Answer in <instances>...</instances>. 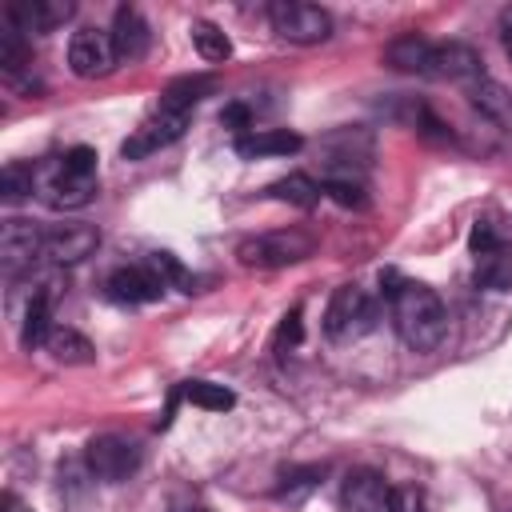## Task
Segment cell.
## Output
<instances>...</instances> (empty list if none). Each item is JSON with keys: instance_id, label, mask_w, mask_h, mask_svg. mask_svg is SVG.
<instances>
[{"instance_id": "6da1fadb", "label": "cell", "mask_w": 512, "mask_h": 512, "mask_svg": "<svg viewBox=\"0 0 512 512\" xmlns=\"http://www.w3.org/2000/svg\"><path fill=\"white\" fill-rule=\"evenodd\" d=\"M384 296H388V308H392V320H396V332L400 340L412 348V352H432L444 332H448V312H444V300L420 284V280H400L396 272H384L380 276Z\"/></svg>"}, {"instance_id": "7a4b0ae2", "label": "cell", "mask_w": 512, "mask_h": 512, "mask_svg": "<svg viewBox=\"0 0 512 512\" xmlns=\"http://www.w3.org/2000/svg\"><path fill=\"white\" fill-rule=\"evenodd\" d=\"M96 184H100L96 152L88 144H76L64 156H48L36 164V196L56 212H72V208L92 204Z\"/></svg>"}, {"instance_id": "3957f363", "label": "cell", "mask_w": 512, "mask_h": 512, "mask_svg": "<svg viewBox=\"0 0 512 512\" xmlns=\"http://www.w3.org/2000/svg\"><path fill=\"white\" fill-rule=\"evenodd\" d=\"M376 320H380L376 300L360 284H340L324 308V336L336 344H348V340L368 336L376 328Z\"/></svg>"}, {"instance_id": "277c9868", "label": "cell", "mask_w": 512, "mask_h": 512, "mask_svg": "<svg viewBox=\"0 0 512 512\" xmlns=\"http://www.w3.org/2000/svg\"><path fill=\"white\" fill-rule=\"evenodd\" d=\"M312 236L300 228H284V232H264V236H248L236 244V260L244 268H284L296 264L304 256H312Z\"/></svg>"}, {"instance_id": "5b68a950", "label": "cell", "mask_w": 512, "mask_h": 512, "mask_svg": "<svg viewBox=\"0 0 512 512\" xmlns=\"http://www.w3.org/2000/svg\"><path fill=\"white\" fill-rule=\"evenodd\" d=\"M268 20H272V32L288 44H320L332 36V16L304 0H272Z\"/></svg>"}, {"instance_id": "8992f818", "label": "cell", "mask_w": 512, "mask_h": 512, "mask_svg": "<svg viewBox=\"0 0 512 512\" xmlns=\"http://www.w3.org/2000/svg\"><path fill=\"white\" fill-rule=\"evenodd\" d=\"M84 464H88V472L96 480L120 484V480H128L140 468V444L128 440V436H116V432L92 436L88 448H84Z\"/></svg>"}, {"instance_id": "52a82bcc", "label": "cell", "mask_w": 512, "mask_h": 512, "mask_svg": "<svg viewBox=\"0 0 512 512\" xmlns=\"http://www.w3.org/2000/svg\"><path fill=\"white\" fill-rule=\"evenodd\" d=\"M116 64H120V56H116L112 32H100V28L72 32V40H68V68H72V76H80V80H104Z\"/></svg>"}, {"instance_id": "ba28073f", "label": "cell", "mask_w": 512, "mask_h": 512, "mask_svg": "<svg viewBox=\"0 0 512 512\" xmlns=\"http://www.w3.org/2000/svg\"><path fill=\"white\" fill-rule=\"evenodd\" d=\"M188 120L192 116H180V112H152L124 144H120V156L124 160H144V156H152V152H160V148H168V144H176L180 136H184V128H188Z\"/></svg>"}, {"instance_id": "9c48e42d", "label": "cell", "mask_w": 512, "mask_h": 512, "mask_svg": "<svg viewBox=\"0 0 512 512\" xmlns=\"http://www.w3.org/2000/svg\"><path fill=\"white\" fill-rule=\"evenodd\" d=\"M36 256H44V228H36L32 220H4L0 228V264L8 276H20L24 268L36 264Z\"/></svg>"}, {"instance_id": "30bf717a", "label": "cell", "mask_w": 512, "mask_h": 512, "mask_svg": "<svg viewBox=\"0 0 512 512\" xmlns=\"http://www.w3.org/2000/svg\"><path fill=\"white\" fill-rule=\"evenodd\" d=\"M96 248H100V232H96L92 224L72 220V224H52V228H44V256H48L52 264H60V268L88 260Z\"/></svg>"}, {"instance_id": "8fae6325", "label": "cell", "mask_w": 512, "mask_h": 512, "mask_svg": "<svg viewBox=\"0 0 512 512\" xmlns=\"http://www.w3.org/2000/svg\"><path fill=\"white\" fill-rule=\"evenodd\" d=\"M76 4L72 0H12L4 8V20L12 28H20L24 36H44V32H56L64 20H72Z\"/></svg>"}, {"instance_id": "7c38bea8", "label": "cell", "mask_w": 512, "mask_h": 512, "mask_svg": "<svg viewBox=\"0 0 512 512\" xmlns=\"http://www.w3.org/2000/svg\"><path fill=\"white\" fill-rule=\"evenodd\" d=\"M388 480L376 468H352L340 480V504L344 512H388Z\"/></svg>"}, {"instance_id": "4fadbf2b", "label": "cell", "mask_w": 512, "mask_h": 512, "mask_svg": "<svg viewBox=\"0 0 512 512\" xmlns=\"http://www.w3.org/2000/svg\"><path fill=\"white\" fill-rule=\"evenodd\" d=\"M108 296L120 300V304H148V300H160L164 296V280L140 260V264H124L108 276Z\"/></svg>"}, {"instance_id": "5bb4252c", "label": "cell", "mask_w": 512, "mask_h": 512, "mask_svg": "<svg viewBox=\"0 0 512 512\" xmlns=\"http://www.w3.org/2000/svg\"><path fill=\"white\" fill-rule=\"evenodd\" d=\"M432 76H440V80H464V84H476V80H484V60H480V52H476L472 44L448 40V44H436Z\"/></svg>"}, {"instance_id": "9a60e30c", "label": "cell", "mask_w": 512, "mask_h": 512, "mask_svg": "<svg viewBox=\"0 0 512 512\" xmlns=\"http://www.w3.org/2000/svg\"><path fill=\"white\" fill-rule=\"evenodd\" d=\"M384 60L396 72H412V76H432V60H436V44L420 32H404L384 48Z\"/></svg>"}, {"instance_id": "2e32d148", "label": "cell", "mask_w": 512, "mask_h": 512, "mask_svg": "<svg viewBox=\"0 0 512 512\" xmlns=\"http://www.w3.org/2000/svg\"><path fill=\"white\" fill-rule=\"evenodd\" d=\"M148 40H152V32H148L144 16H140L136 8H116V20H112V44H116L120 64L140 60V56L148 52Z\"/></svg>"}, {"instance_id": "e0dca14e", "label": "cell", "mask_w": 512, "mask_h": 512, "mask_svg": "<svg viewBox=\"0 0 512 512\" xmlns=\"http://www.w3.org/2000/svg\"><path fill=\"white\" fill-rule=\"evenodd\" d=\"M304 148V140L296 136V132H288V128H252L248 136H240L236 140V156H244V160H260V156H292V152H300Z\"/></svg>"}, {"instance_id": "ac0fdd59", "label": "cell", "mask_w": 512, "mask_h": 512, "mask_svg": "<svg viewBox=\"0 0 512 512\" xmlns=\"http://www.w3.org/2000/svg\"><path fill=\"white\" fill-rule=\"evenodd\" d=\"M52 300H56V284H44L40 292H32L28 312H24V332H20L24 348L48 344V336H52Z\"/></svg>"}, {"instance_id": "d6986e66", "label": "cell", "mask_w": 512, "mask_h": 512, "mask_svg": "<svg viewBox=\"0 0 512 512\" xmlns=\"http://www.w3.org/2000/svg\"><path fill=\"white\" fill-rule=\"evenodd\" d=\"M216 88V80L212 76H180V80H172L164 92H160V112H180V116H192V108L208 96Z\"/></svg>"}, {"instance_id": "ffe728a7", "label": "cell", "mask_w": 512, "mask_h": 512, "mask_svg": "<svg viewBox=\"0 0 512 512\" xmlns=\"http://www.w3.org/2000/svg\"><path fill=\"white\" fill-rule=\"evenodd\" d=\"M268 196H272V200H284V204H292V208H316V204H320V196H324V188H320L312 176L292 172V176H284V180L268 184Z\"/></svg>"}, {"instance_id": "44dd1931", "label": "cell", "mask_w": 512, "mask_h": 512, "mask_svg": "<svg viewBox=\"0 0 512 512\" xmlns=\"http://www.w3.org/2000/svg\"><path fill=\"white\" fill-rule=\"evenodd\" d=\"M476 284L492 288V292H504L512 284V244H500V248L476 256Z\"/></svg>"}, {"instance_id": "7402d4cb", "label": "cell", "mask_w": 512, "mask_h": 512, "mask_svg": "<svg viewBox=\"0 0 512 512\" xmlns=\"http://www.w3.org/2000/svg\"><path fill=\"white\" fill-rule=\"evenodd\" d=\"M44 348H48L52 360H60V364H92V356H96V348H92L80 332H72V328H52V336H48Z\"/></svg>"}, {"instance_id": "603a6c76", "label": "cell", "mask_w": 512, "mask_h": 512, "mask_svg": "<svg viewBox=\"0 0 512 512\" xmlns=\"http://www.w3.org/2000/svg\"><path fill=\"white\" fill-rule=\"evenodd\" d=\"M28 64H32L28 36H24L20 28H12V24H4V32H0V68H4V76H8V80H16Z\"/></svg>"}, {"instance_id": "cb8c5ba5", "label": "cell", "mask_w": 512, "mask_h": 512, "mask_svg": "<svg viewBox=\"0 0 512 512\" xmlns=\"http://www.w3.org/2000/svg\"><path fill=\"white\" fill-rule=\"evenodd\" d=\"M28 196H36V164H4V172H0V200L4 204H20V200H28Z\"/></svg>"}, {"instance_id": "d4e9b609", "label": "cell", "mask_w": 512, "mask_h": 512, "mask_svg": "<svg viewBox=\"0 0 512 512\" xmlns=\"http://www.w3.org/2000/svg\"><path fill=\"white\" fill-rule=\"evenodd\" d=\"M468 96H472V104L484 112V116H492V120H508L512 116V96L496 84V80H476V84H468Z\"/></svg>"}, {"instance_id": "484cf974", "label": "cell", "mask_w": 512, "mask_h": 512, "mask_svg": "<svg viewBox=\"0 0 512 512\" xmlns=\"http://www.w3.org/2000/svg\"><path fill=\"white\" fill-rule=\"evenodd\" d=\"M180 392H184V400H188V404H196V408H208V412H228V408L236 404L232 388H224V384H212V380H188Z\"/></svg>"}, {"instance_id": "4316f807", "label": "cell", "mask_w": 512, "mask_h": 512, "mask_svg": "<svg viewBox=\"0 0 512 512\" xmlns=\"http://www.w3.org/2000/svg\"><path fill=\"white\" fill-rule=\"evenodd\" d=\"M192 48H196L208 64H220V60H228V56H232V40H228L216 24H208V20L192 24Z\"/></svg>"}, {"instance_id": "83f0119b", "label": "cell", "mask_w": 512, "mask_h": 512, "mask_svg": "<svg viewBox=\"0 0 512 512\" xmlns=\"http://www.w3.org/2000/svg\"><path fill=\"white\" fill-rule=\"evenodd\" d=\"M324 196H332L340 208H364V204H368L364 184H356V180H348V176H332V180L324 184Z\"/></svg>"}, {"instance_id": "f1b7e54d", "label": "cell", "mask_w": 512, "mask_h": 512, "mask_svg": "<svg viewBox=\"0 0 512 512\" xmlns=\"http://www.w3.org/2000/svg\"><path fill=\"white\" fill-rule=\"evenodd\" d=\"M144 264L164 280V288H172V284H188V272L180 268V260H176L172 252H148Z\"/></svg>"}, {"instance_id": "f546056e", "label": "cell", "mask_w": 512, "mask_h": 512, "mask_svg": "<svg viewBox=\"0 0 512 512\" xmlns=\"http://www.w3.org/2000/svg\"><path fill=\"white\" fill-rule=\"evenodd\" d=\"M500 244H504V240H500V232H496L492 224H476L472 236H468L472 256H484V252H492V248H500Z\"/></svg>"}, {"instance_id": "4dcf8cb0", "label": "cell", "mask_w": 512, "mask_h": 512, "mask_svg": "<svg viewBox=\"0 0 512 512\" xmlns=\"http://www.w3.org/2000/svg\"><path fill=\"white\" fill-rule=\"evenodd\" d=\"M220 124H224V128H232V132H236V140H240V136H248V128H252V112H248L244 104H228V108L220 112Z\"/></svg>"}, {"instance_id": "1f68e13d", "label": "cell", "mask_w": 512, "mask_h": 512, "mask_svg": "<svg viewBox=\"0 0 512 512\" xmlns=\"http://www.w3.org/2000/svg\"><path fill=\"white\" fill-rule=\"evenodd\" d=\"M388 512H424V500L416 488H392L388 496Z\"/></svg>"}, {"instance_id": "d6a6232c", "label": "cell", "mask_w": 512, "mask_h": 512, "mask_svg": "<svg viewBox=\"0 0 512 512\" xmlns=\"http://www.w3.org/2000/svg\"><path fill=\"white\" fill-rule=\"evenodd\" d=\"M276 344H280V348H284V344H300V312H296V308L284 316V324H280V332H276Z\"/></svg>"}, {"instance_id": "836d02e7", "label": "cell", "mask_w": 512, "mask_h": 512, "mask_svg": "<svg viewBox=\"0 0 512 512\" xmlns=\"http://www.w3.org/2000/svg\"><path fill=\"white\" fill-rule=\"evenodd\" d=\"M500 44H504V52L512 56V4L500 12Z\"/></svg>"}, {"instance_id": "e575fe53", "label": "cell", "mask_w": 512, "mask_h": 512, "mask_svg": "<svg viewBox=\"0 0 512 512\" xmlns=\"http://www.w3.org/2000/svg\"><path fill=\"white\" fill-rule=\"evenodd\" d=\"M0 512H32V508H28L16 492H4V496H0Z\"/></svg>"}, {"instance_id": "d590c367", "label": "cell", "mask_w": 512, "mask_h": 512, "mask_svg": "<svg viewBox=\"0 0 512 512\" xmlns=\"http://www.w3.org/2000/svg\"><path fill=\"white\" fill-rule=\"evenodd\" d=\"M188 512H208V508H188Z\"/></svg>"}]
</instances>
